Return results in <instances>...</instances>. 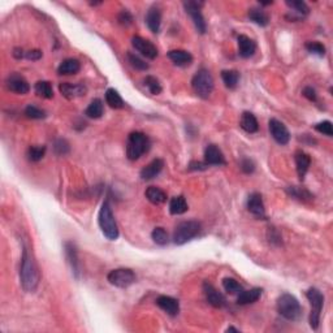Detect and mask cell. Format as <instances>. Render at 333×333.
I'll use <instances>...</instances> for the list:
<instances>
[{
  "mask_svg": "<svg viewBox=\"0 0 333 333\" xmlns=\"http://www.w3.org/2000/svg\"><path fill=\"white\" fill-rule=\"evenodd\" d=\"M126 60H128L129 65L132 66V68H134L135 70L143 72V70H147L149 68H150V65H149L146 61L142 60L141 57L137 56V55L133 54V52H128V54H126Z\"/></svg>",
  "mask_w": 333,
  "mask_h": 333,
  "instance_id": "cell-37",
  "label": "cell"
},
{
  "mask_svg": "<svg viewBox=\"0 0 333 333\" xmlns=\"http://www.w3.org/2000/svg\"><path fill=\"white\" fill-rule=\"evenodd\" d=\"M64 251H65V258L66 261H68L70 270H72L73 276H75L76 279H78V277H80V273H81V267H80L78 251L75 242H72V241H66V242L64 243Z\"/></svg>",
  "mask_w": 333,
  "mask_h": 333,
  "instance_id": "cell-15",
  "label": "cell"
},
{
  "mask_svg": "<svg viewBox=\"0 0 333 333\" xmlns=\"http://www.w3.org/2000/svg\"><path fill=\"white\" fill-rule=\"evenodd\" d=\"M221 80L229 90H234L240 82V72L236 69H227L221 72Z\"/></svg>",
  "mask_w": 333,
  "mask_h": 333,
  "instance_id": "cell-30",
  "label": "cell"
},
{
  "mask_svg": "<svg viewBox=\"0 0 333 333\" xmlns=\"http://www.w3.org/2000/svg\"><path fill=\"white\" fill-rule=\"evenodd\" d=\"M307 51L312 55H316L319 57H323L325 55V47L324 45H321L320 42H315V41H312V42H307L305 45Z\"/></svg>",
  "mask_w": 333,
  "mask_h": 333,
  "instance_id": "cell-42",
  "label": "cell"
},
{
  "mask_svg": "<svg viewBox=\"0 0 333 333\" xmlns=\"http://www.w3.org/2000/svg\"><path fill=\"white\" fill-rule=\"evenodd\" d=\"M43 54L41 50H29V51H25V57H26L27 60H33L36 61L39 59H42Z\"/></svg>",
  "mask_w": 333,
  "mask_h": 333,
  "instance_id": "cell-48",
  "label": "cell"
},
{
  "mask_svg": "<svg viewBox=\"0 0 333 333\" xmlns=\"http://www.w3.org/2000/svg\"><path fill=\"white\" fill-rule=\"evenodd\" d=\"M144 20H146V25H147L151 33L158 34L160 31V27H162V9L158 6L150 7Z\"/></svg>",
  "mask_w": 333,
  "mask_h": 333,
  "instance_id": "cell-17",
  "label": "cell"
},
{
  "mask_svg": "<svg viewBox=\"0 0 333 333\" xmlns=\"http://www.w3.org/2000/svg\"><path fill=\"white\" fill-rule=\"evenodd\" d=\"M225 332H240V329H237V328H234V327H229V328H227V330H225Z\"/></svg>",
  "mask_w": 333,
  "mask_h": 333,
  "instance_id": "cell-51",
  "label": "cell"
},
{
  "mask_svg": "<svg viewBox=\"0 0 333 333\" xmlns=\"http://www.w3.org/2000/svg\"><path fill=\"white\" fill-rule=\"evenodd\" d=\"M262 293H263L262 288H251L249 290H242L237 295V303L240 306H246V305L255 303L262 297Z\"/></svg>",
  "mask_w": 333,
  "mask_h": 333,
  "instance_id": "cell-24",
  "label": "cell"
},
{
  "mask_svg": "<svg viewBox=\"0 0 333 333\" xmlns=\"http://www.w3.org/2000/svg\"><path fill=\"white\" fill-rule=\"evenodd\" d=\"M203 293L206 295V300L210 303L211 306L215 307V309H221L227 305V300L223 295V293H220L212 284H210L208 281L203 282Z\"/></svg>",
  "mask_w": 333,
  "mask_h": 333,
  "instance_id": "cell-14",
  "label": "cell"
},
{
  "mask_svg": "<svg viewBox=\"0 0 333 333\" xmlns=\"http://www.w3.org/2000/svg\"><path fill=\"white\" fill-rule=\"evenodd\" d=\"M213 86H215V81H213L212 75L204 68H202L195 73L192 80L193 90L202 99L210 98L213 91Z\"/></svg>",
  "mask_w": 333,
  "mask_h": 333,
  "instance_id": "cell-6",
  "label": "cell"
},
{
  "mask_svg": "<svg viewBox=\"0 0 333 333\" xmlns=\"http://www.w3.org/2000/svg\"><path fill=\"white\" fill-rule=\"evenodd\" d=\"M107 280H108L111 285L116 286V288L125 289L133 285L137 277H135V273L130 268H117V270H112L107 275Z\"/></svg>",
  "mask_w": 333,
  "mask_h": 333,
  "instance_id": "cell-8",
  "label": "cell"
},
{
  "mask_svg": "<svg viewBox=\"0 0 333 333\" xmlns=\"http://www.w3.org/2000/svg\"><path fill=\"white\" fill-rule=\"evenodd\" d=\"M204 163L207 165H225V156L216 144H208L204 150Z\"/></svg>",
  "mask_w": 333,
  "mask_h": 333,
  "instance_id": "cell-19",
  "label": "cell"
},
{
  "mask_svg": "<svg viewBox=\"0 0 333 333\" xmlns=\"http://www.w3.org/2000/svg\"><path fill=\"white\" fill-rule=\"evenodd\" d=\"M143 82H144V86L147 87L149 91H150L153 95H159V94L162 93L163 90L162 84H160L159 80L156 77H154V76H147V77L143 80Z\"/></svg>",
  "mask_w": 333,
  "mask_h": 333,
  "instance_id": "cell-39",
  "label": "cell"
},
{
  "mask_svg": "<svg viewBox=\"0 0 333 333\" xmlns=\"http://www.w3.org/2000/svg\"><path fill=\"white\" fill-rule=\"evenodd\" d=\"M294 160H295V168H297L298 177L301 181L305 180V176L309 172L310 165H311V158H310L309 154H306L305 151L298 150L294 154Z\"/></svg>",
  "mask_w": 333,
  "mask_h": 333,
  "instance_id": "cell-21",
  "label": "cell"
},
{
  "mask_svg": "<svg viewBox=\"0 0 333 333\" xmlns=\"http://www.w3.org/2000/svg\"><path fill=\"white\" fill-rule=\"evenodd\" d=\"M98 223H99L100 231L109 241H116L119 238V227L115 220V215L112 212V208L109 206L108 201H104L98 213Z\"/></svg>",
  "mask_w": 333,
  "mask_h": 333,
  "instance_id": "cell-4",
  "label": "cell"
},
{
  "mask_svg": "<svg viewBox=\"0 0 333 333\" xmlns=\"http://www.w3.org/2000/svg\"><path fill=\"white\" fill-rule=\"evenodd\" d=\"M202 225L197 220H185L177 224L173 232V242L178 246L185 245L186 242L192 241L201 233Z\"/></svg>",
  "mask_w": 333,
  "mask_h": 333,
  "instance_id": "cell-5",
  "label": "cell"
},
{
  "mask_svg": "<svg viewBox=\"0 0 333 333\" xmlns=\"http://www.w3.org/2000/svg\"><path fill=\"white\" fill-rule=\"evenodd\" d=\"M163 168H164V162H163V159L158 158V159H154L153 162L149 163L146 167H143L139 176H141V178L143 181L153 180V178H155L156 176L163 171Z\"/></svg>",
  "mask_w": 333,
  "mask_h": 333,
  "instance_id": "cell-22",
  "label": "cell"
},
{
  "mask_svg": "<svg viewBox=\"0 0 333 333\" xmlns=\"http://www.w3.org/2000/svg\"><path fill=\"white\" fill-rule=\"evenodd\" d=\"M302 94H303V96L306 98V99L310 100V102H316V100H318V94H316V90L314 89V87H311V86L303 87Z\"/></svg>",
  "mask_w": 333,
  "mask_h": 333,
  "instance_id": "cell-47",
  "label": "cell"
},
{
  "mask_svg": "<svg viewBox=\"0 0 333 333\" xmlns=\"http://www.w3.org/2000/svg\"><path fill=\"white\" fill-rule=\"evenodd\" d=\"M208 165L203 162H192L189 164L190 171H203V169L207 168Z\"/></svg>",
  "mask_w": 333,
  "mask_h": 333,
  "instance_id": "cell-49",
  "label": "cell"
},
{
  "mask_svg": "<svg viewBox=\"0 0 333 333\" xmlns=\"http://www.w3.org/2000/svg\"><path fill=\"white\" fill-rule=\"evenodd\" d=\"M132 46L146 59H150V60H154L158 57L159 55V51H158V48L156 46L154 45L153 42H150L149 39H144L139 35H134L132 38Z\"/></svg>",
  "mask_w": 333,
  "mask_h": 333,
  "instance_id": "cell-10",
  "label": "cell"
},
{
  "mask_svg": "<svg viewBox=\"0 0 333 333\" xmlns=\"http://www.w3.org/2000/svg\"><path fill=\"white\" fill-rule=\"evenodd\" d=\"M286 6L289 7L290 9H293V12L297 13L298 15V18L301 17H305V16L309 15L310 12V8L309 6H307L305 2H302V0H288L286 2Z\"/></svg>",
  "mask_w": 333,
  "mask_h": 333,
  "instance_id": "cell-36",
  "label": "cell"
},
{
  "mask_svg": "<svg viewBox=\"0 0 333 333\" xmlns=\"http://www.w3.org/2000/svg\"><path fill=\"white\" fill-rule=\"evenodd\" d=\"M240 167L241 171L246 174H250L255 171V163L252 162L251 159H249V158H243L240 163Z\"/></svg>",
  "mask_w": 333,
  "mask_h": 333,
  "instance_id": "cell-45",
  "label": "cell"
},
{
  "mask_svg": "<svg viewBox=\"0 0 333 333\" xmlns=\"http://www.w3.org/2000/svg\"><path fill=\"white\" fill-rule=\"evenodd\" d=\"M59 91L61 95L66 99L73 100L77 98H81L87 94V87L84 84H69V82H63L59 85Z\"/></svg>",
  "mask_w": 333,
  "mask_h": 333,
  "instance_id": "cell-13",
  "label": "cell"
},
{
  "mask_svg": "<svg viewBox=\"0 0 333 333\" xmlns=\"http://www.w3.org/2000/svg\"><path fill=\"white\" fill-rule=\"evenodd\" d=\"M286 193L291 198L298 199V201H311L314 198V195L309 190L305 188H300V186H289V188H286Z\"/></svg>",
  "mask_w": 333,
  "mask_h": 333,
  "instance_id": "cell-33",
  "label": "cell"
},
{
  "mask_svg": "<svg viewBox=\"0 0 333 333\" xmlns=\"http://www.w3.org/2000/svg\"><path fill=\"white\" fill-rule=\"evenodd\" d=\"M315 130L316 132L321 133V134L328 135V137H332L333 135V126H332V123H330L329 120L320 121V123L316 124Z\"/></svg>",
  "mask_w": 333,
  "mask_h": 333,
  "instance_id": "cell-44",
  "label": "cell"
},
{
  "mask_svg": "<svg viewBox=\"0 0 333 333\" xmlns=\"http://www.w3.org/2000/svg\"><path fill=\"white\" fill-rule=\"evenodd\" d=\"M105 102H107V104H108L111 108L115 109L124 108V105H125V103H124L123 98H121V95L119 94V91H117L116 89H112V87L105 91Z\"/></svg>",
  "mask_w": 333,
  "mask_h": 333,
  "instance_id": "cell-31",
  "label": "cell"
},
{
  "mask_svg": "<svg viewBox=\"0 0 333 333\" xmlns=\"http://www.w3.org/2000/svg\"><path fill=\"white\" fill-rule=\"evenodd\" d=\"M156 305L171 316H177L180 312V302L169 295H159L156 298Z\"/></svg>",
  "mask_w": 333,
  "mask_h": 333,
  "instance_id": "cell-20",
  "label": "cell"
},
{
  "mask_svg": "<svg viewBox=\"0 0 333 333\" xmlns=\"http://www.w3.org/2000/svg\"><path fill=\"white\" fill-rule=\"evenodd\" d=\"M103 112H104L103 102L99 98H95V99L91 100V103L85 111V115L87 117H90V119H100L103 116Z\"/></svg>",
  "mask_w": 333,
  "mask_h": 333,
  "instance_id": "cell-32",
  "label": "cell"
},
{
  "mask_svg": "<svg viewBox=\"0 0 333 333\" xmlns=\"http://www.w3.org/2000/svg\"><path fill=\"white\" fill-rule=\"evenodd\" d=\"M306 297L311 306V312H310V327L314 330H316L320 324V315L321 310L324 306V295L321 294V291L316 288H310L306 291Z\"/></svg>",
  "mask_w": 333,
  "mask_h": 333,
  "instance_id": "cell-7",
  "label": "cell"
},
{
  "mask_svg": "<svg viewBox=\"0 0 333 333\" xmlns=\"http://www.w3.org/2000/svg\"><path fill=\"white\" fill-rule=\"evenodd\" d=\"M7 87L9 91H12L15 94H20V95H25L30 91V85L26 81V78L24 76L18 75V73H12L7 78Z\"/></svg>",
  "mask_w": 333,
  "mask_h": 333,
  "instance_id": "cell-12",
  "label": "cell"
},
{
  "mask_svg": "<svg viewBox=\"0 0 333 333\" xmlns=\"http://www.w3.org/2000/svg\"><path fill=\"white\" fill-rule=\"evenodd\" d=\"M70 147H69V143H68V141H65V139L63 138H59L55 141L54 143V151L56 155H66V154L69 153Z\"/></svg>",
  "mask_w": 333,
  "mask_h": 333,
  "instance_id": "cell-43",
  "label": "cell"
},
{
  "mask_svg": "<svg viewBox=\"0 0 333 333\" xmlns=\"http://www.w3.org/2000/svg\"><path fill=\"white\" fill-rule=\"evenodd\" d=\"M246 207L251 215H254L258 219H266V208H264V202L262 198V194L259 193H251L249 195L246 202Z\"/></svg>",
  "mask_w": 333,
  "mask_h": 333,
  "instance_id": "cell-16",
  "label": "cell"
},
{
  "mask_svg": "<svg viewBox=\"0 0 333 333\" xmlns=\"http://www.w3.org/2000/svg\"><path fill=\"white\" fill-rule=\"evenodd\" d=\"M80 69H81V63L77 59L70 57V59H65L61 61V64L57 68V73L61 76H72L80 72Z\"/></svg>",
  "mask_w": 333,
  "mask_h": 333,
  "instance_id": "cell-27",
  "label": "cell"
},
{
  "mask_svg": "<svg viewBox=\"0 0 333 333\" xmlns=\"http://www.w3.org/2000/svg\"><path fill=\"white\" fill-rule=\"evenodd\" d=\"M276 309L282 318L290 321L300 320L303 311L300 301L289 293H284L277 298Z\"/></svg>",
  "mask_w": 333,
  "mask_h": 333,
  "instance_id": "cell-3",
  "label": "cell"
},
{
  "mask_svg": "<svg viewBox=\"0 0 333 333\" xmlns=\"http://www.w3.org/2000/svg\"><path fill=\"white\" fill-rule=\"evenodd\" d=\"M223 288L224 290L231 295H238L241 291L243 290L242 285L236 279H232V277H225L223 279Z\"/></svg>",
  "mask_w": 333,
  "mask_h": 333,
  "instance_id": "cell-35",
  "label": "cell"
},
{
  "mask_svg": "<svg viewBox=\"0 0 333 333\" xmlns=\"http://www.w3.org/2000/svg\"><path fill=\"white\" fill-rule=\"evenodd\" d=\"M202 6L203 3L202 2H195V0H188V2H183V8H185V12L192 17L193 24H194L195 29L199 34H204L207 30V25L204 21V17L202 15Z\"/></svg>",
  "mask_w": 333,
  "mask_h": 333,
  "instance_id": "cell-9",
  "label": "cell"
},
{
  "mask_svg": "<svg viewBox=\"0 0 333 333\" xmlns=\"http://www.w3.org/2000/svg\"><path fill=\"white\" fill-rule=\"evenodd\" d=\"M20 281L21 286L26 293H34L41 281V273L36 266L33 251L27 246L26 242L22 241V255L20 264Z\"/></svg>",
  "mask_w": 333,
  "mask_h": 333,
  "instance_id": "cell-1",
  "label": "cell"
},
{
  "mask_svg": "<svg viewBox=\"0 0 333 333\" xmlns=\"http://www.w3.org/2000/svg\"><path fill=\"white\" fill-rule=\"evenodd\" d=\"M240 126L245 132L249 133V134H254V133L258 132L259 129V124L258 120H256V117L254 116V114L247 111L241 115Z\"/></svg>",
  "mask_w": 333,
  "mask_h": 333,
  "instance_id": "cell-25",
  "label": "cell"
},
{
  "mask_svg": "<svg viewBox=\"0 0 333 333\" xmlns=\"http://www.w3.org/2000/svg\"><path fill=\"white\" fill-rule=\"evenodd\" d=\"M247 17H249L250 21L259 25V26L264 27L270 24V16H268V13L266 12L263 8H259V7H252V8H250L249 13H247Z\"/></svg>",
  "mask_w": 333,
  "mask_h": 333,
  "instance_id": "cell-26",
  "label": "cell"
},
{
  "mask_svg": "<svg viewBox=\"0 0 333 333\" xmlns=\"http://www.w3.org/2000/svg\"><path fill=\"white\" fill-rule=\"evenodd\" d=\"M188 210H189V206H188V202L182 195L173 197L169 202V212L172 215H182Z\"/></svg>",
  "mask_w": 333,
  "mask_h": 333,
  "instance_id": "cell-29",
  "label": "cell"
},
{
  "mask_svg": "<svg viewBox=\"0 0 333 333\" xmlns=\"http://www.w3.org/2000/svg\"><path fill=\"white\" fill-rule=\"evenodd\" d=\"M34 90L35 94L41 98H45V99H52L54 98V89H52V85L48 81H38L34 85Z\"/></svg>",
  "mask_w": 333,
  "mask_h": 333,
  "instance_id": "cell-34",
  "label": "cell"
},
{
  "mask_svg": "<svg viewBox=\"0 0 333 333\" xmlns=\"http://www.w3.org/2000/svg\"><path fill=\"white\" fill-rule=\"evenodd\" d=\"M12 55H13V57H15V59H22V57H25V51L22 50V48L16 47L15 50H13Z\"/></svg>",
  "mask_w": 333,
  "mask_h": 333,
  "instance_id": "cell-50",
  "label": "cell"
},
{
  "mask_svg": "<svg viewBox=\"0 0 333 333\" xmlns=\"http://www.w3.org/2000/svg\"><path fill=\"white\" fill-rule=\"evenodd\" d=\"M144 195H146V198H147L149 202H151L153 204H162L167 201V194L163 192L162 189L159 188H156V186H149L146 192H144Z\"/></svg>",
  "mask_w": 333,
  "mask_h": 333,
  "instance_id": "cell-28",
  "label": "cell"
},
{
  "mask_svg": "<svg viewBox=\"0 0 333 333\" xmlns=\"http://www.w3.org/2000/svg\"><path fill=\"white\" fill-rule=\"evenodd\" d=\"M24 114L27 119H33V120H42V119H45V117L47 116V114H46L45 109L38 108L36 105H33V104L27 105L26 108H25Z\"/></svg>",
  "mask_w": 333,
  "mask_h": 333,
  "instance_id": "cell-40",
  "label": "cell"
},
{
  "mask_svg": "<svg viewBox=\"0 0 333 333\" xmlns=\"http://www.w3.org/2000/svg\"><path fill=\"white\" fill-rule=\"evenodd\" d=\"M268 128H270V133L272 135V138L279 144H288L290 141V133H289L288 128L285 124L279 121L277 119H271L268 123Z\"/></svg>",
  "mask_w": 333,
  "mask_h": 333,
  "instance_id": "cell-11",
  "label": "cell"
},
{
  "mask_svg": "<svg viewBox=\"0 0 333 333\" xmlns=\"http://www.w3.org/2000/svg\"><path fill=\"white\" fill-rule=\"evenodd\" d=\"M46 154V146H30L27 149V159L30 162H39L43 159Z\"/></svg>",
  "mask_w": 333,
  "mask_h": 333,
  "instance_id": "cell-41",
  "label": "cell"
},
{
  "mask_svg": "<svg viewBox=\"0 0 333 333\" xmlns=\"http://www.w3.org/2000/svg\"><path fill=\"white\" fill-rule=\"evenodd\" d=\"M117 21L120 22L121 25H125V26H129L130 24L133 22V16L129 11H126V9H123L119 16H117Z\"/></svg>",
  "mask_w": 333,
  "mask_h": 333,
  "instance_id": "cell-46",
  "label": "cell"
},
{
  "mask_svg": "<svg viewBox=\"0 0 333 333\" xmlns=\"http://www.w3.org/2000/svg\"><path fill=\"white\" fill-rule=\"evenodd\" d=\"M151 238H153L154 242H155L156 245H159V246H165V245L169 242L168 233H167V231H165L164 228H162V227H158V228L154 229L153 233H151Z\"/></svg>",
  "mask_w": 333,
  "mask_h": 333,
  "instance_id": "cell-38",
  "label": "cell"
},
{
  "mask_svg": "<svg viewBox=\"0 0 333 333\" xmlns=\"http://www.w3.org/2000/svg\"><path fill=\"white\" fill-rule=\"evenodd\" d=\"M238 42V55L242 59H249V57L254 56L256 51V43L254 42V39H251L247 35H238L237 38Z\"/></svg>",
  "mask_w": 333,
  "mask_h": 333,
  "instance_id": "cell-18",
  "label": "cell"
},
{
  "mask_svg": "<svg viewBox=\"0 0 333 333\" xmlns=\"http://www.w3.org/2000/svg\"><path fill=\"white\" fill-rule=\"evenodd\" d=\"M151 149L149 135L142 132H133L128 135L126 141V156L129 160H138L142 155L147 154Z\"/></svg>",
  "mask_w": 333,
  "mask_h": 333,
  "instance_id": "cell-2",
  "label": "cell"
},
{
  "mask_svg": "<svg viewBox=\"0 0 333 333\" xmlns=\"http://www.w3.org/2000/svg\"><path fill=\"white\" fill-rule=\"evenodd\" d=\"M167 55H168L169 60L177 66L185 68V66H189L193 63L192 54L185 51V50H171Z\"/></svg>",
  "mask_w": 333,
  "mask_h": 333,
  "instance_id": "cell-23",
  "label": "cell"
}]
</instances>
